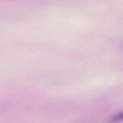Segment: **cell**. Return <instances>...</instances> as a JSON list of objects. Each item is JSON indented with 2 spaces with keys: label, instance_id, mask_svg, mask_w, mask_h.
<instances>
[{
  "label": "cell",
  "instance_id": "obj_1",
  "mask_svg": "<svg viewBox=\"0 0 123 123\" xmlns=\"http://www.w3.org/2000/svg\"><path fill=\"white\" fill-rule=\"evenodd\" d=\"M123 120V113H118L113 115L110 119L111 122L112 123H119Z\"/></svg>",
  "mask_w": 123,
  "mask_h": 123
}]
</instances>
